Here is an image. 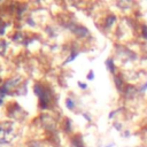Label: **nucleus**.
I'll return each mask as SVG.
<instances>
[{
	"instance_id": "8",
	"label": "nucleus",
	"mask_w": 147,
	"mask_h": 147,
	"mask_svg": "<svg viewBox=\"0 0 147 147\" xmlns=\"http://www.w3.org/2000/svg\"><path fill=\"white\" fill-rule=\"evenodd\" d=\"M139 31H140L141 38L145 41H147V23H141L140 24V28H139Z\"/></svg>"
},
{
	"instance_id": "14",
	"label": "nucleus",
	"mask_w": 147,
	"mask_h": 147,
	"mask_svg": "<svg viewBox=\"0 0 147 147\" xmlns=\"http://www.w3.org/2000/svg\"><path fill=\"white\" fill-rule=\"evenodd\" d=\"M78 85H79V87H80V88H83V90H85V88H87V85H86L85 83H82V82H78Z\"/></svg>"
},
{
	"instance_id": "16",
	"label": "nucleus",
	"mask_w": 147,
	"mask_h": 147,
	"mask_svg": "<svg viewBox=\"0 0 147 147\" xmlns=\"http://www.w3.org/2000/svg\"><path fill=\"white\" fill-rule=\"evenodd\" d=\"M130 136V131H125V133H124V137H129Z\"/></svg>"
},
{
	"instance_id": "5",
	"label": "nucleus",
	"mask_w": 147,
	"mask_h": 147,
	"mask_svg": "<svg viewBox=\"0 0 147 147\" xmlns=\"http://www.w3.org/2000/svg\"><path fill=\"white\" fill-rule=\"evenodd\" d=\"M72 31L75 32V34H76L78 38H82V39L90 36V31H88L85 26H76V25H74Z\"/></svg>"
},
{
	"instance_id": "3",
	"label": "nucleus",
	"mask_w": 147,
	"mask_h": 147,
	"mask_svg": "<svg viewBox=\"0 0 147 147\" xmlns=\"http://www.w3.org/2000/svg\"><path fill=\"white\" fill-rule=\"evenodd\" d=\"M114 84H115V87L117 88L118 92H123L126 83H125V79H124V76L119 72H117L116 75H114Z\"/></svg>"
},
{
	"instance_id": "1",
	"label": "nucleus",
	"mask_w": 147,
	"mask_h": 147,
	"mask_svg": "<svg viewBox=\"0 0 147 147\" xmlns=\"http://www.w3.org/2000/svg\"><path fill=\"white\" fill-rule=\"evenodd\" d=\"M34 92L36 95H38L39 98V106L44 109L48 108V105L51 103V99H52V93L41 84H36L34 85Z\"/></svg>"
},
{
	"instance_id": "2",
	"label": "nucleus",
	"mask_w": 147,
	"mask_h": 147,
	"mask_svg": "<svg viewBox=\"0 0 147 147\" xmlns=\"http://www.w3.org/2000/svg\"><path fill=\"white\" fill-rule=\"evenodd\" d=\"M139 94H140L139 88L133 84H126L124 90H123V92H122V95H123V98L125 100H133Z\"/></svg>"
},
{
	"instance_id": "17",
	"label": "nucleus",
	"mask_w": 147,
	"mask_h": 147,
	"mask_svg": "<svg viewBox=\"0 0 147 147\" xmlns=\"http://www.w3.org/2000/svg\"><path fill=\"white\" fill-rule=\"evenodd\" d=\"M113 146H114V144H109V145H107L106 147H113Z\"/></svg>"
},
{
	"instance_id": "10",
	"label": "nucleus",
	"mask_w": 147,
	"mask_h": 147,
	"mask_svg": "<svg viewBox=\"0 0 147 147\" xmlns=\"http://www.w3.org/2000/svg\"><path fill=\"white\" fill-rule=\"evenodd\" d=\"M139 91H140V94H144V93L147 91V80H146V82H144V83L140 85Z\"/></svg>"
},
{
	"instance_id": "12",
	"label": "nucleus",
	"mask_w": 147,
	"mask_h": 147,
	"mask_svg": "<svg viewBox=\"0 0 147 147\" xmlns=\"http://www.w3.org/2000/svg\"><path fill=\"white\" fill-rule=\"evenodd\" d=\"M119 110H121V108H119V109H116V110H111V113H110V114H109V116H108V117H109V119H111V118H113V117H114V116H115Z\"/></svg>"
},
{
	"instance_id": "15",
	"label": "nucleus",
	"mask_w": 147,
	"mask_h": 147,
	"mask_svg": "<svg viewBox=\"0 0 147 147\" xmlns=\"http://www.w3.org/2000/svg\"><path fill=\"white\" fill-rule=\"evenodd\" d=\"M83 116H84V117H85V118H86V119H87V121H88V122H90V121H91V117H90V116H88V115H87V114H83Z\"/></svg>"
},
{
	"instance_id": "13",
	"label": "nucleus",
	"mask_w": 147,
	"mask_h": 147,
	"mask_svg": "<svg viewBox=\"0 0 147 147\" xmlns=\"http://www.w3.org/2000/svg\"><path fill=\"white\" fill-rule=\"evenodd\" d=\"M94 78V72L91 70L90 72H88V75H87V79H90V80H92Z\"/></svg>"
},
{
	"instance_id": "7",
	"label": "nucleus",
	"mask_w": 147,
	"mask_h": 147,
	"mask_svg": "<svg viewBox=\"0 0 147 147\" xmlns=\"http://www.w3.org/2000/svg\"><path fill=\"white\" fill-rule=\"evenodd\" d=\"M71 145L72 147H85L84 146V142H83V139L80 136H75L72 137L71 139Z\"/></svg>"
},
{
	"instance_id": "6",
	"label": "nucleus",
	"mask_w": 147,
	"mask_h": 147,
	"mask_svg": "<svg viewBox=\"0 0 147 147\" xmlns=\"http://www.w3.org/2000/svg\"><path fill=\"white\" fill-rule=\"evenodd\" d=\"M106 67H107V69L109 70V72H110L113 76L117 74V67H116L115 60H114L113 57H108V59L106 60Z\"/></svg>"
},
{
	"instance_id": "11",
	"label": "nucleus",
	"mask_w": 147,
	"mask_h": 147,
	"mask_svg": "<svg viewBox=\"0 0 147 147\" xmlns=\"http://www.w3.org/2000/svg\"><path fill=\"white\" fill-rule=\"evenodd\" d=\"M114 127H115L117 131H122V130H123V125H122V123H119V122H114Z\"/></svg>"
},
{
	"instance_id": "9",
	"label": "nucleus",
	"mask_w": 147,
	"mask_h": 147,
	"mask_svg": "<svg viewBox=\"0 0 147 147\" xmlns=\"http://www.w3.org/2000/svg\"><path fill=\"white\" fill-rule=\"evenodd\" d=\"M65 106H67V107H68L70 110H72V109L75 108V102H74V101H72L70 98H68V99L65 100Z\"/></svg>"
},
{
	"instance_id": "4",
	"label": "nucleus",
	"mask_w": 147,
	"mask_h": 147,
	"mask_svg": "<svg viewBox=\"0 0 147 147\" xmlns=\"http://www.w3.org/2000/svg\"><path fill=\"white\" fill-rule=\"evenodd\" d=\"M116 22H117V16L115 14H108L103 20V29L110 30L114 26V24H116Z\"/></svg>"
}]
</instances>
